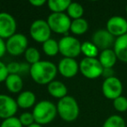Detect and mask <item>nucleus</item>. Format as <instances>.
Segmentation results:
<instances>
[{
  "instance_id": "32",
  "label": "nucleus",
  "mask_w": 127,
  "mask_h": 127,
  "mask_svg": "<svg viewBox=\"0 0 127 127\" xmlns=\"http://www.w3.org/2000/svg\"><path fill=\"white\" fill-rule=\"evenodd\" d=\"M6 52V44L4 39L0 37V58H2Z\"/></svg>"
},
{
  "instance_id": "16",
  "label": "nucleus",
  "mask_w": 127,
  "mask_h": 127,
  "mask_svg": "<svg viewBox=\"0 0 127 127\" xmlns=\"http://www.w3.org/2000/svg\"><path fill=\"white\" fill-rule=\"evenodd\" d=\"M117 59H118V58H117L114 51L111 49L102 51L98 58L101 65L103 66L104 69H111L115 65Z\"/></svg>"
},
{
  "instance_id": "15",
  "label": "nucleus",
  "mask_w": 127,
  "mask_h": 127,
  "mask_svg": "<svg viewBox=\"0 0 127 127\" xmlns=\"http://www.w3.org/2000/svg\"><path fill=\"white\" fill-rule=\"evenodd\" d=\"M113 46V51L118 59L124 63H127V34L117 37Z\"/></svg>"
},
{
  "instance_id": "24",
  "label": "nucleus",
  "mask_w": 127,
  "mask_h": 127,
  "mask_svg": "<svg viewBox=\"0 0 127 127\" xmlns=\"http://www.w3.org/2000/svg\"><path fill=\"white\" fill-rule=\"evenodd\" d=\"M81 52H83L85 58H96L98 53V49L92 42L85 41L81 44Z\"/></svg>"
},
{
  "instance_id": "17",
  "label": "nucleus",
  "mask_w": 127,
  "mask_h": 127,
  "mask_svg": "<svg viewBox=\"0 0 127 127\" xmlns=\"http://www.w3.org/2000/svg\"><path fill=\"white\" fill-rule=\"evenodd\" d=\"M48 92L52 97L57 98H63L67 96V88L62 82L53 80L48 85Z\"/></svg>"
},
{
  "instance_id": "12",
  "label": "nucleus",
  "mask_w": 127,
  "mask_h": 127,
  "mask_svg": "<svg viewBox=\"0 0 127 127\" xmlns=\"http://www.w3.org/2000/svg\"><path fill=\"white\" fill-rule=\"evenodd\" d=\"M18 104L11 97L0 94V118H9L14 117L18 111Z\"/></svg>"
},
{
  "instance_id": "28",
  "label": "nucleus",
  "mask_w": 127,
  "mask_h": 127,
  "mask_svg": "<svg viewBox=\"0 0 127 127\" xmlns=\"http://www.w3.org/2000/svg\"><path fill=\"white\" fill-rule=\"evenodd\" d=\"M0 127H23L19 118L16 117H11V118H6L2 122Z\"/></svg>"
},
{
  "instance_id": "34",
  "label": "nucleus",
  "mask_w": 127,
  "mask_h": 127,
  "mask_svg": "<svg viewBox=\"0 0 127 127\" xmlns=\"http://www.w3.org/2000/svg\"><path fill=\"white\" fill-rule=\"evenodd\" d=\"M103 76L105 78H111V77H114L113 75V71L112 69H104L103 71Z\"/></svg>"
},
{
  "instance_id": "7",
  "label": "nucleus",
  "mask_w": 127,
  "mask_h": 127,
  "mask_svg": "<svg viewBox=\"0 0 127 127\" xmlns=\"http://www.w3.org/2000/svg\"><path fill=\"white\" fill-rule=\"evenodd\" d=\"M51 30L47 21L43 19L35 20L30 28V34L32 37L38 43H44L51 38Z\"/></svg>"
},
{
  "instance_id": "35",
  "label": "nucleus",
  "mask_w": 127,
  "mask_h": 127,
  "mask_svg": "<svg viewBox=\"0 0 127 127\" xmlns=\"http://www.w3.org/2000/svg\"><path fill=\"white\" fill-rule=\"evenodd\" d=\"M28 127H42L40 125H38V124H36V123H34L33 125H30V126H28Z\"/></svg>"
},
{
  "instance_id": "1",
  "label": "nucleus",
  "mask_w": 127,
  "mask_h": 127,
  "mask_svg": "<svg viewBox=\"0 0 127 127\" xmlns=\"http://www.w3.org/2000/svg\"><path fill=\"white\" fill-rule=\"evenodd\" d=\"M58 72V68L50 61H39L31 65L32 78L39 85H49L53 81Z\"/></svg>"
},
{
  "instance_id": "13",
  "label": "nucleus",
  "mask_w": 127,
  "mask_h": 127,
  "mask_svg": "<svg viewBox=\"0 0 127 127\" xmlns=\"http://www.w3.org/2000/svg\"><path fill=\"white\" fill-rule=\"evenodd\" d=\"M116 39L107 30H98L92 36V43L96 45L97 49L102 51L111 49Z\"/></svg>"
},
{
  "instance_id": "11",
  "label": "nucleus",
  "mask_w": 127,
  "mask_h": 127,
  "mask_svg": "<svg viewBox=\"0 0 127 127\" xmlns=\"http://www.w3.org/2000/svg\"><path fill=\"white\" fill-rule=\"evenodd\" d=\"M106 30L117 37L127 34V20L120 16L111 17L106 24Z\"/></svg>"
},
{
  "instance_id": "18",
  "label": "nucleus",
  "mask_w": 127,
  "mask_h": 127,
  "mask_svg": "<svg viewBox=\"0 0 127 127\" xmlns=\"http://www.w3.org/2000/svg\"><path fill=\"white\" fill-rule=\"evenodd\" d=\"M4 82L6 88L12 93H18L23 88V80L18 74H9Z\"/></svg>"
},
{
  "instance_id": "26",
  "label": "nucleus",
  "mask_w": 127,
  "mask_h": 127,
  "mask_svg": "<svg viewBox=\"0 0 127 127\" xmlns=\"http://www.w3.org/2000/svg\"><path fill=\"white\" fill-rule=\"evenodd\" d=\"M25 57L26 61L30 64L31 65L40 61V53L34 47L27 48V50L25 52Z\"/></svg>"
},
{
  "instance_id": "27",
  "label": "nucleus",
  "mask_w": 127,
  "mask_h": 127,
  "mask_svg": "<svg viewBox=\"0 0 127 127\" xmlns=\"http://www.w3.org/2000/svg\"><path fill=\"white\" fill-rule=\"evenodd\" d=\"M113 106L119 112H125L127 111V98L124 96L117 97L113 100Z\"/></svg>"
},
{
  "instance_id": "30",
  "label": "nucleus",
  "mask_w": 127,
  "mask_h": 127,
  "mask_svg": "<svg viewBox=\"0 0 127 127\" xmlns=\"http://www.w3.org/2000/svg\"><path fill=\"white\" fill-rule=\"evenodd\" d=\"M20 66L21 64L17 62H11L7 64V70L9 74H18L20 72Z\"/></svg>"
},
{
  "instance_id": "6",
  "label": "nucleus",
  "mask_w": 127,
  "mask_h": 127,
  "mask_svg": "<svg viewBox=\"0 0 127 127\" xmlns=\"http://www.w3.org/2000/svg\"><path fill=\"white\" fill-rule=\"evenodd\" d=\"M47 23L52 32L58 34H64L67 36V32L71 29V18L64 13H51L48 17Z\"/></svg>"
},
{
  "instance_id": "36",
  "label": "nucleus",
  "mask_w": 127,
  "mask_h": 127,
  "mask_svg": "<svg viewBox=\"0 0 127 127\" xmlns=\"http://www.w3.org/2000/svg\"><path fill=\"white\" fill-rule=\"evenodd\" d=\"M125 11H126V13H127V4H126V7H125Z\"/></svg>"
},
{
  "instance_id": "3",
  "label": "nucleus",
  "mask_w": 127,
  "mask_h": 127,
  "mask_svg": "<svg viewBox=\"0 0 127 127\" xmlns=\"http://www.w3.org/2000/svg\"><path fill=\"white\" fill-rule=\"evenodd\" d=\"M57 111L63 120L72 122L76 120L79 115V106L74 97L66 96L59 99L57 104Z\"/></svg>"
},
{
  "instance_id": "4",
  "label": "nucleus",
  "mask_w": 127,
  "mask_h": 127,
  "mask_svg": "<svg viewBox=\"0 0 127 127\" xmlns=\"http://www.w3.org/2000/svg\"><path fill=\"white\" fill-rule=\"evenodd\" d=\"M81 43L76 37L64 36L58 42L59 52L64 58H74L81 53Z\"/></svg>"
},
{
  "instance_id": "31",
  "label": "nucleus",
  "mask_w": 127,
  "mask_h": 127,
  "mask_svg": "<svg viewBox=\"0 0 127 127\" xmlns=\"http://www.w3.org/2000/svg\"><path fill=\"white\" fill-rule=\"evenodd\" d=\"M8 76H9V72L7 70V65L0 61V83L5 81Z\"/></svg>"
},
{
  "instance_id": "22",
  "label": "nucleus",
  "mask_w": 127,
  "mask_h": 127,
  "mask_svg": "<svg viewBox=\"0 0 127 127\" xmlns=\"http://www.w3.org/2000/svg\"><path fill=\"white\" fill-rule=\"evenodd\" d=\"M43 51L47 56L53 57L59 52L58 43L52 38L48 39L44 43H43Z\"/></svg>"
},
{
  "instance_id": "19",
  "label": "nucleus",
  "mask_w": 127,
  "mask_h": 127,
  "mask_svg": "<svg viewBox=\"0 0 127 127\" xmlns=\"http://www.w3.org/2000/svg\"><path fill=\"white\" fill-rule=\"evenodd\" d=\"M36 102V96L32 92L30 91H25L19 94L17 99V104L18 106L23 109L31 108L34 105Z\"/></svg>"
},
{
  "instance_id": "20",
  "label": "nucleus",
  "mask_w": 127,
  "mask_h": 127,
  "mask_svg": "<svg viewBox=\"0 0 127 127\" xmlns=\"http://www.w3.org/2000/svg\"><path fill=\"white\" fill-rule=\"evenodd\" d=\"M70 0H49L48 7L52 11V13H63L71 4Z\"/></svg>"
},
{
  "instance_id": "5",
  "label": "nucleus",
  "mask_w": 127,
  "mask_h": 127,
  "mask_svg": "<svg viewBox=\"0 0 127 127\" xmlns=\"http://www.w3.org/2000/svg\"><path fill=\"white\" fill-rule=\"evenodd\" d=\"M79 71L86 78L95 79L102 76L104 68L96 58H85L79 64Z\"/></svg>"
},
{
  "instance_id": "14",
  "label": "nucleus",
  "mask_w": 127,
  "mask_h": 127,
  "mask_svg": "<svg viewBox=\"0 0 127 127\" xmlns=\"http://www.w3.org/2000/svg\"><path fill=\"white\" fill-rule=\"evenodd\" d=\"M58 71L64 78H73L79 71V64L74 58H64L58 64Z\"/></svg>"
},
{
  "instance_id": "21",
  "label": "nucleus",
  "mask_w": 127,
  "mask_h": 127,
  "mask_svg": "<svg viewBox=\"0 0 127 127\" xmlns=\"http://www.w3.org/2000/svg\"><path fill=\"white\" fill-rule=\"evenodd\" d=\"M88 27V22L85 18H78L71 21L70 31L75 35H82L87 32Z\"/></svg>"
},
{
  "instance_id": "2",
  "label": "nucleus",
  "mask_w": 127,
  "mask_h": 127,
  "mask_svg": "<svg viewBox=\"0 0 127 127\" xmlns=\"http://www.w3.org/2000/svg\"><path fill=\"white\" fill-rule=\"evenodd\" d=\"M57 113V106L48 100H43L37 103L32 111L36 124L40 125L51 123L55 118Z\"/></svg>"
},
{
  "instance_id": "9",
  "label": "nucleus",
  "mask_w": 127,
  "mask_h": 127,
  "mask_svg": "<svg viewBox=\"0 0 127 127\" xmlns=\"http://www.w3.org/2000/svg\"><path fill=\"white\" fill-rule=\"evenodd\" d=\"M102 92L106 98L114 100L117 97L122 96V92H123L122 82L116 77L105 78L102 85Z\"/></svg>"
},
{
  "instance_id": "29",
  "label": "nucleus",
  "mask_w": 127,
  "mask_h": 127,
  "mask_svg": "<svg viewBox=\"0 0 127 127\" xmlns=\"http://www.w3.org/2000/svg\"><path fill=\"white\" fill-rule=\"evenodd\" d=\"M18 118H19L22 125H25V126H26V127L33 125L34 122H35L33 114L30 112H24L23 114L20 115V117Z\"/></svg>"
},
{
  "instance_id": "33",
  "label": "nucleus",
  "mask_w": 127,
  "mask_h": 127,
  "mask_svg": "<svg viewBox=\"0 0 127 127\" xmlns=\"http://www.w3.org/2000/svg\"><path fill=\"white\" fill-rule=\"evenodd\" d=\"M45 3H46L45 0H31L30 1L31 4H32V5H34V6H37V7L44 5Z\"/></svg>"
},
{
  "instance_id": "8",
  "label": "nucleus",
  "mask_w": 127,
  "mask_h": 127,
  "mask_svg": "<svg viewBox=\"0 0 127 127\" xmlns=\"http://www.w3.org/2000/svg\"><path fill=\"white\" fill-rule=\"evenodd\" d=\"M6 51L12 56H18L25 52L28 46V39L24 34L15 33L5 43Z\"/></svg>"
},
{
  "instance_id": "25",
  "label": "nucleus",
  "mask_w": 127,
  "mask_h": 127,
  "mask_svg": "<svg viewBox=\"0 0 127 127\" xmlns=\"http://www.w3.org/2000/svg\"><path fill=\"white\" fill-rule=\"evenodd\" d=\"M103 127H126L124 118L119 115H111L104 121Z\"/></svg>"
},
{
  "instance_id": "10",
  "label": "nucleus",
  "mask_w": 127,
  "mask_h": 127,
  "mask_svg": "<svg viewBox=\"0 0 127 127\" xmlns=\"http://www.w3.org/2000/svg\"><path fill=\"white\" fill-rule=\"evenodd\" d=\"M17 23L15 18L7 12H0V37L10 38L16 32Z\"/></svg>"
},
{
  "instance_id": "23",
  "label": "nucleus",
  "mask_w": 127,
  "mask_h": 127,
  "mask_svg": "<svg viewBox=\"0 0 127 127\" xmlns=\"http://www.w3.org/2000/svg\"><path fill=\"white\" fill-rule=\"evenodd\" d=\"M84 14V8L80 4L76 2H71L70 4L69 7L67 8V15L69 18H71L73 19H78L82 18V16Z\"/></svg>"
}]
</instances>
